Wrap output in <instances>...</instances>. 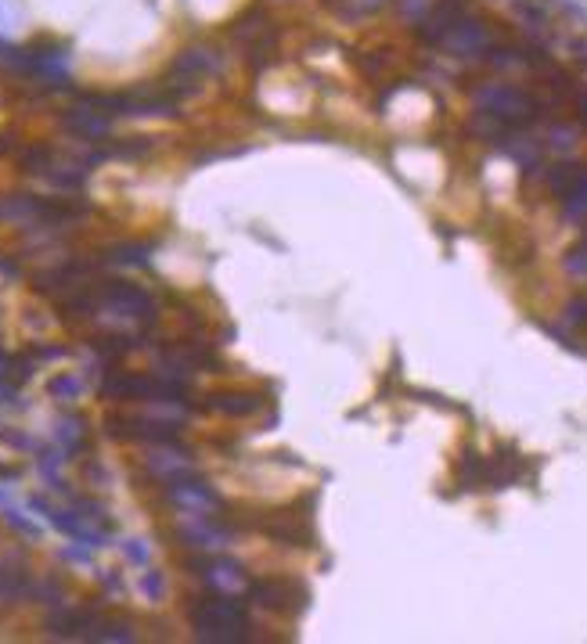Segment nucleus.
Segmentation results:
<instances>
[{
	"label": "nucleus",
	"mask_w": 587,
	"mask_h": 644,
	"mask_svg": "<svg viewBox=\"0 0 587 644\" xmlns=\"http://www.w3.org/2000/svg\"><path fill=\"white\" fill-rule=\"evenodd\" d=\"M188 619L191 630L199 641L209 644H245L253 641V619H249V609L245 601H238L235 594L227 591H213L202 594L188 605Z\"/></svg>",
	"instance_id": "f257e3e1"
},
{
	"label": "nucleus",
	"mask_w": 587,
	"mask_h": 644,
	"mask_svg": "<svg viewBox=\"0 0 587 644\" xmlns=\"http://www.w3.org/2000/svg\"><path fill=\"white\" fill-rule=\"evenodd\" d=\"M472 101H476V112L512 126V130H519V126L533 123V119L541 116L537 98L519 87H508V83H483V87H476Z\"/></svg>",
	"instance_id": "f03ea898"
},
{
	"label": "nucleus",
	"mask_w": 587,
	"mask_h": 644,
	"mask_svg": "<svg viewBox=\"0 0 587 644\" xmlns=\"http://www.w3.org/2000/svg\"><path fill=\"white\" fill-rule=\"evenodd\" d=\"M245 594L253 605L260 609H271V612H303L307 609L310 594L299 587L296 580H285V576H256V580L245 583Z\"/></svg>",
	"instance_id": "7ed1b4c3"
},
{
	"label": "nucleus",
	"mask_w": 587,
	"mask_h": 644,
	"mask_svg": "<svg viewBox=\"0 0 587 644\" xmlns=\"http://www.w3.org/2000/svg\"><path fill=\"white\" fill-rule=\"evenodd\" d=\"M440 47L454 58H487V51L494 47V36H490L487 22L483 18H472L469 11L461 18H454V26L443 33Z\"/></svg>",
	"instance_id": "20e7f679"
},
{
	"label": "nucleus",
	"mask_w": 587,
	"mask_h": 644,
	"mask_svg": "<svg viewBox=\"0 0 587 644\" xmlns=\"http://www.w3.org/2000/svg\"><path fill=\"white\" fill-rule=\"evenodd\" d=\"M166 501L177 511H184V515H213V511H220V497L213 493V486L202 483V479H191V475L166 483Z\"/></svg>",
	"instance_id": "39448f33"
},
{
	"label": "nucleus",
	"mask_w": 587,
	"mask_h": 644,
	"mask_svg": "<svg viewBox=\"0 0 587 644\" xmlns=\"http://www.w3.org/2000/svg\"><path fill=\"white\" fill-rule=\"evenodd\" d=\"M213 69H217V54L209 51V47H188V51H181L173 58L170 72H166V83L173 90H181V94H191L195 83L202 76H209Z\"/></svg>",
	"instance_id": "423d86ee"
},
{
	"label": "nucleus",
	"mask_w": 587,
	"mask_h": 644,
	"mask_svg": "<svg viewBox=\"0 0 587 644\" xmlns=\"http://www.w3.org/2000/svg\"><path fill=\"white\" fill-rule=\"evenodd\" d=\"M112 432L123 439H141V443H177L181 425L177 421H155V418H134V414H112Z\"/></svg>",
	"instance_id": "0eeeda50"
},
{
	"label": "nucleus",
	"mask_w": 587,
	"mask_h": 644,
	"mask_svg": "<svg viewBox=\"0 0 587 644\" xmlns=\"http://www.w3.org/2000/svg\"><path fill=\"white\" fill-rule=\"evenodd\" d=\"M177 537L191 551H220L224 544L235 540V529L220 519H209V515H191V522L177 529Z\"/></svg>",
	"instance_id": "6e6552de"
},
{
	"label": "nucleus",
	"mask_w": 587,
	"mask_h": 644,
	"mask_svg": "<svg viewBox=\"0 0 587 644\" xmlns=\"http://www.w3.org/2000/svg\"><path fill=\"white\" fill-rule=\"evenodd\" d=\"M191 569L202 576V580L213 587V591H238L245 587V576H242V565L235 558H220V555H209V558H191Z\"/></svg>",
	"instance_id": "1a4fd4ad"
},
{
	"label": "nucleus",
	"mask_w": 587,
	"mask_h": 644,
	"mask_svg": "<svg viewBox=\"0 0 587 644\" xmlns=\"http://www.w3.org/2000/svg\"><path fill=\"white\" fill-rule=\"evenodd\" d=\"M145 468L152 479H159V483H173V479H184V475L195 472V465H191V457L184 454V450H177L173 443H155V450L145 457Z\"/></svg>",
	"instance_id": "9d476101"
},
{
	"label": "nucleus",
	"mask_w": 587,
	"mask_h": 644,
	"mask_svg": "<svg viewBox=\"0 0 587 644\" xmlns=\"http://www.w3.org/2000/svg\"><path fill=\"white\" fill-rule=\"evenodd\" d=\"M465 15V0H433L429 15L418 22V36H422L429 47H440L443 33L454 26V18Z\"/></svg>",
	"instance_id": "9b49d317"
},
{
	"label": "nucleus",
	"mask_w": 587,
	"mask_h": 644,
	"mask_svg": "<svg viewBox=\"0 0 587 644\" xmlns=\"http://www.w3.org/2000/svg\"><path fill=\"white\" fill-rule=\"evenodd\" d=\"M65 130L76 137H83V141H101V137L109 134V116H101L98 108L91 105H76L65 112Z\"/></svg>",
	"instance_id": "f8f14e48"
},
{
	"label": "nucleus",
	"mask_w": 587,
	"mask_h": 644,
	"mask_svg": "<svg viewBox=\"0 0 587 644\" xmlns=\"http://www.w3.org/2000/svg\"><path fill=\"white\" fill-rule=\"evenodd\" d=\"M263 407L256 393H213L209 396V411L227 414V418H249Z\"/></svg>",
	"instance_id": "ddd939ff"
},
{
	"label": "nucleus",
	"mask_w": 587,
	"mask_h": 644,
	"mask_svg": "<svg viewBox=\"0 0 587 644\" xmlns=\"http://www.w3.org/2000/svg\"><path fill=\"white\" fill-rule=\"evenodd\" d=\"M148 256H152V245L123 242V245H112V249L105 252V263H116V267H145Z\"/></svg>",
	"instance_id": "4468645a"
},
{
	"label": "nucleus",
	"mask_w": 587,
	"mask_h": 644,
	"mask_svg": "<svg viewBox=\"0 0 587 644\" xmlns=\"http://www.w3.org/2000/svg\"><path fill=\"white\" fill-rule=\"evenodd\" d=\"M562 213H566V220L587 216V170H580V177L573 180V188L562 195Z\"/></svg>",
	"instance_id": "2eb2a0df"
},
{
	"label": "nucleus",
	"mask_w": 587,
	"mask_h": 644,
	"mask_svg": "<svg viewBox=\"0 0 587 644\" xmlns=\"http://www.w3.org/2000/svg\"><path fill=\"white\" fill-rule=\"evenodd\" d=\"M580 177V166H573V162H562V166H551L548 170V188L555 198H562L569 188H573V180Z\"/></svg>",
	"instance_id": "dca6fc26"
},
{
	"label": "nucleus",
	"mask_w": 587,
	"mask_h": 644,
	"mask_svg": "<svg viewBox=\"0 0 587 644\" xmlns=\"http://www.w3.org/2000/svg\"><path fill=\"white\" fill-rule=\"evenodd\" d=\"M335 15L343 18H364V15H375V11L386 4V0H328Z\"/></svg>",
	"instance_id": "f3484780"
},
{
	"label": "nucleus",
	"mask_w": 587,
	"mask_h": 644,
	"mask_svg": "<svg viewBox=\"0 0 587 644\" xmlns=\"http://www.w3.org/2000/svg\"><path fill=\"white\" fill-rule=\"evenodd\" d=\"M51 396H58V400H76L80 396V382L76 378H69V375H62V378H51Z\"/></svg>",
	"instance_id": "a211bd4d"
},
{
	"label": "nucleus",
	"mask_w": 587,
	"mask_h": 644,
	"mask_svg": "<svg viewBox=\"0 0 587 644\" xmlns=\"http://www.w3.org/2000/svg\"><path fill=\"white\" fill-rule=\"evenodd\" d=\"M566 324H573V328H587V299H569Z\"/></svg>",
	"instance_id": "6ab92c4d"
},
{
	"label": "nucleus",
	"mask_w": 587,
	"mask_h": 644,
	"mask_svg": "<svg viewBox=\"0 0 587 644\" xmlns=\"http://www.w3.org/2000/svg\"><path fill=\"white\" fill-rule=\"evenodd\" d=\"M566 270L569 274H577V278H587V242L577 245V249L566 256Z\"/></svg>",
	"instance_id": "aec40b11"
},
{
	"label": "nucleus",
	"mask_w": 587,
	"mask_h": 644,
	"mask_svg": "<svg viewBox=\"0 0 587 644\" xmlns=\"http://www.w3.org/2000/svg\"><path fill=\"white\" fill-rule=\"evenodd\" d=\"M429 8H433V0H400V11H404V18H411V22H422V18L429 15Z\"/></svg>",
	"instance_id": "412c9836"
},
{
	"label": "nucleus",
	"mask_w": 587,
	"mask_h": 644,
	"mask_svg": "<svg viewBox=\"0 0 587 644\" xmlns=\"http://www.w3.org/2000/svg\"><path fill=\"white\" fill-rule=\"evenodd\" d=\"M62 439H65V443H69V450H73L76 443H80V439H83V421L65 418V421H62Z\"/></svg>",
	"instance_id": "4be33fe9"
},
{
	"label": "nucleus",
	"mask_w": 587,
	"mask_h": 644,
	"mask_svg": "<svg viewBox=\"0 0 587 644\" xmlns=\"http://www.w3.org/2000/svg\"><path fill=\"white\" fill-rule=\"evenodd\" d=\"M551 148H559V152H566V148H573V130L569 126H551Z\"/></svg>",
	"instance_id": "5701e85b"
},
{
	"label": "nucleus",
	"mask_w": 587,
	"mask_h": 644,
	"mask_svg": "<svg viewBox=\"0 0 587 644\" xmlns=\"http://www.w3.org/2000/svg\"><path fill=\"white\" fill-rule=\"evenodd\" d=\"M123 555H127L130 562L145 565V562H148V547H145V540H127V544H123Z\"/></svg>",
	"instance_id": "b1692460"
},
{
	"label": "nucleus",
	"mask_w": 587,
	"mask_h": 644,
	"mask_svg": "<svg viewBox=\"0 0 587 644\" xmlns=\"http://www.w3.org/2000/svg\"><path fill=\"white\" fill-rule=\"evenodd\" d=\"M141 587H145V594L152 601H159V598H163V591H166V583H163V576H159V573H148Z\"/></svg>",
	"instance_id": "393cba45"
},
{
	"label": "nucleus",
	"mask_w": 587,
	"mask_h": 644,
	"mask_svg": "<svg viewBox=\"0 0 587 644\" xmlns=\"http://www.w3.org/2000/svg\"><path fill=\"white\" fill-rule=\"evenodd\" d=\"M8 367H11V357L4 353V349H0V375H8Z\"/></svg>",
	"instance_id": "a878e982"
}]
</instances>
